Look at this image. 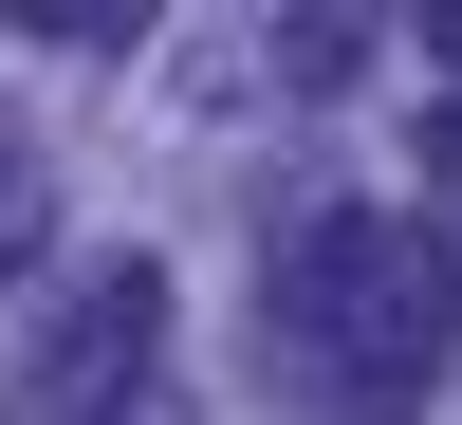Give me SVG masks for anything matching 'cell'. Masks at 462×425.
I'll return each instance as SVG.
<instances>
[{
	"label": "cell",
	"mask_w": 462,
	"mask_h": 425,
	"mask_svg": "<svg viewBox=\"0 0 462 425\" xmlns=\"http://www.w3.org/2000/svg\"><path fill=\"white\" fill-rule=\"evenodd\" d=\"M19 19H37V37H111L130 0H19Z\"/></svg>",
	"instance_id": "5b68a950"
},
{
	"label": "cell",
	"mask_w": 462,
	"mask_h": 425,
	"mask_svg": "<svg viewBox=\"0 0 462 425\" xmlns=\"http://www.w3.org/2000/svg\"><path fill=\"white\" fill-rule=\"evenodd\" d=\"M370 19H389V0H296V37H278V74H296V93H333V74L370 56Z\"/></svg>",
	"instance_id": "277c9868"
},
{
	"label": "cell",
	"mask_w": 462,
	"mask_h": 425,
	"mask_svg": "<svg viewBox=\"0 0 462 425\" xmlns=\"http://www.w3.org/2000/svg\"><path fill=\"white\" fill-rule=\"evenodd\" d=\"M37 241H56V185H37V130L0 111V296L37 278Z\"/></svg>",
	"instance_id": "3957f363"
},
{
	"label": "cell",
	"mask_w": 462,
	"mask_h": 425,
	"mask_svg": "<svg viewBox=\"0 0 462 425\" xmlns=\"http://www.w3.org/2000/svg\"><path fill=\"white\" fill-rule=\"evenodd\" d=\"M426 185H444V222H462V111H444V130H426Z\"/></svg>",
	"instance_id": "8992f818"
},
{
	"label": "cell",
	"mask_w": 462,
	"mask_h": 425,
	"mask_svg": "<svg viewBox=\"0 0 462 425\" xmlns=\"http://www.w3.org/2000/svg\"><path fill=\"white\" fill-rule=\"evenodd\" d=\"M444 333H462V296H444V241H426V222L315 204L278 241V389L315 425H407L444 389Z\"/></svg>",
	"instance_id": "6da1fadb"
},
{
	"label": "cell",
	"mask_w": 462,
	"mask_h": 425,
	"mask_svg": "<svg viewBox=\"0 0 462 425\" xmlns=\"http://www.w3.org/2000/svg\"><path fill=\"white\" fill-rule=\"evenodd\" d=\"M426 56H444V74H462V0H426Z\"/></svg>",
	"instance_id": "52a82bcc"
},
{
	"label": "cell",
	"mask_w": 462,
	"mask_h": 425,
	"mask_svg": "<svg viewBox=\"0 0 462 425\" xmlns=\"http://www.w3.org/2000/svg\"><path fill=\"white\" fill-rule=\"evenodd\" d=\"M148 370H167V278H148V259H93L74 315L19 352L0 425H148Z\"/></svg>",
	"instance_id": "7a4b0ae2"
}]
</instances>
